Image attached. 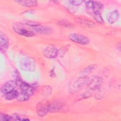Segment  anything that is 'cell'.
I'll list each match as a JSON object with an SVG mask.
<instances>
[{
	"label": "cell",
	"mask_w": 121,
	"mask_h": 121,
	"mask_svg": "<svg viewBox=\"0 0 121 121\" xmlns=\"http://www.w3.org/2000/svg\"><path fill=\"white\" fill-rule=\"evenodd\" d=\"M68 38L71 41L82 45H87L90 42L89 38L88 37L76 33L70 34L68 36Z\"/></svg>",
	"instance_id": "3"
},
{
	"label": "cell",
	"mask_w": 121,
	"mask_h": 121,
	"mask_svg": "<svg viewBox=\"0 0 121 121\" xmlns=\"http://www.w3.org/2000/svg\"><path fill=\"white\" fill-rule=\"evenodd\" d=\"M86 6L88 9H92L93 6V1L86 0L84 1Z\"/></svg>",
	"instance_id": "26"
},
{
	"label": "cell",
	"mask_w": 121,
	"mask_h": 121,
	"mask_svg": "<svg viewBox=\"0 0 121 121\" xmlns=\"http://www.w3.org/2000/svg\"><path fill=\"white\" fill-rule=\"evenodd\" d=\"M120 14L117 10H114L109 12L107 16V21L110 24H113L119 18Z\"/></svg>",
	"instance_id": "13"
},
{
	"label": "cell",
	"mask_w": 121,
	"mask_h": 121,
	"mask_svg": "<svg viewBox=\"0 0 121 121\" xmlns=\"http://www.w3.org/2000/svg\"><path fill=\"white\" fill-rule=\"evenodd\" d=\"M17 86V84L15 81L9 80L5 82L1 86V92L5 95L15 89V88Z\"/></svg>",
	"instance_id": "6"
},
{
	"label": "cell",
	"mask_w": 121,
	"mask_h": 121,
	"mask_svg": "<svg viewBox=\"0 0 121 121\" xmlns=\"http://www.w3.org/2000/svg\"><path fill=\"white\" fill-rule=\"evenodd\" d=\"M31 29L32 30L33 32H35V33L40 34V35H50L52 33V28L48 26H41L40 25L31 27Z\"/></svg>",
	"instance_id": "9"
},
{
	"label": "cell",
	"mask_w": 121,
	"mask_h": 121,
	"mask_svg": "<svg viewBox=\"0 0 121 121\" xmlns=\"http://www.w3.org/2000/svg\"><path fill=\"white\" fill-rule=\"evenodd\" d=\"M50 103L47 101H42L39 102L36 105L37 114L40 117H43L49 112Z\"/></svg>",
	"instance_id": "4"
},
{
	"label": "cell",
	"mask_w": 121,
	"mask_h": 121,
	"mask_svg": "<svg viewBox=\"0 0 121 121\" xmlns=\"http://www.w3.org/2000/svg\"><path fill=\"white\" fill-rule=\"evenodd\" d=\"M74 21L76 24L87 28L94 27L96 26V24L94 22L85 18H75Z\"/></svg>",
	"instance_id": "11"
},
{
	"label": "cell",
	"mask_w": 121,
	"mask_h": 121,
	"mask_svg": "<svg viewBox=\"0 0 121 121\" xmlns=\"http://www.w3.org/2000/svg\"><path fill=\"white\" fill-rule=\"evenodd\" d=\"M88 82L87 77H80L74 79L69 85V90L70 94H74L83 88Z\"/></svg>",
	"instance_id": "1"
},
{
	"label": "cell",
	"mask_w": 121,
	"mask_h": 121,
	"mask_svg": "<svg viewBox=\"0 0 121 121\" xmlns=\"http://www.w3.org/2000/svg\"><path fill=\"white\" fill-rule=\"evenodd\" d=\"M116 49H117V50H118L119 52L121 51V43H119L117 44L116 46Z\"/></svg>",
	"instance_id": "27"
},
{
	"label": "cell",
	"mask_w": 121,
	"mask_h": 121,
	"mask_svg": "<svg viewBox=\"0 0 121 121\" xmlns=\"http://www.w3.org/2000/svg\"><path fill=\"white\" fill-rule=\"evenodd\" d=\"M97 66V65L95 64L90 65L82 69L80 71L79 74L81 75V77H87V75L91 74L96 69Z\"/></svg>",
	"instance_id": "15"
},
{
	"label": "cell",
	"mask_w": 121,
	"mask_h": 121,
	"mask_svg": "<svg viewBox=\"0 0 121 121\" xmlns=\"http://www.w3.org/2000/svg\"><path fill=\"white\" fill-rule=\"evenodd\" d=\"M58 24L60 26H62L63 27H68V28H71L73 27V25L70 23L69 22H67L65 20H61L59 22H58Z\"/></svg>",
	"instance_id": "22"
},
{
	"label": "cell",
	"mask_w": 121,
	"mask_h": 121,
	"mask_svg": "<svg viewBox=\"0 0 121 121\" xmlns=\"http://www.w3.org/2000/svg\"><path fill=\"white\" fill-rule=\"evenodd\" d=\"M102 82V79L100 77H95L88 81L87 85L89 89L93 91L100 88Z\"/></svg>",
	"instance_id": "10"
},
{
	"label": "cell",
	"mask_w": 121,
	"mask_h": 121,
	"mask_svg": "<svg viewBox=\"0 0 121 121\" xmlns=\"http://www.w3.org/2000/svg\"><path fill=\"white\" fill-rule=\"evenodd\" d=\"M69 2L71 5L76 6L81 5L84 2V1L81 0H69Z\"/></svg>",
	"instance_id": "24"
},
{
	"label": "cell",
	"mask_w": 121,
	"mask_h": 121,
	"mask_svg": "<svg viewBox=\"0 0 121 121\" xmlns=\"http://www.w3.org/2000/svg\"><path fill=\"white\" fill-rule=\"evenodd\" d=\"M30 96L25 94L23 92H18V95L16 98V99L17 101L19 102H25L27 101L29 98Z\"/></svg>",
	"instance_id": "19"
},
{
	"label": "cell",
	"mask_w": 121,
	"mask_h": 121,
	"mask_svg": "<svg viewBox=\"0 0 121 121\" xmlns=\"http://www.w3.org/2000/svg\"><path fill=\"white\" fill-rule=\"evenodd\" d=\"M13 29L15 33L21 35L26 37H32L35 35V33L33 31L17 25L14 26H13Z\"/></svg>",
	"instance_id": "7"
},
{
	"label": "cell",
	"mask_w": 121,
	"mask_h": 121,
	"mask_svg": "<svg viewBox=\"0 0 121 121\" xmlns=\"http://www.w3.org/2000/svg\"><path fill=\"white\" fill-rule=\"evenodd\" d=\"M19 66L21 70L32 72L35 69L36 64L34 59L26 57L21 60Z\"/></svg>",
	"instance_id": "2"
},
{
	"label": "cell",
	"mask_w": 121,
	"mask_h": 121,
	"mask_svg": "<svg viewBox=\"0 0 121 121\" xmlns=\"http://www.w3.org/2000/svg\"><path fill=\"white\" fill-rule=\"evenodd\" d=\"M19 4L26 7H32L37 5V2L36 0H16Z\"/></svg>",
	"instance_id": "16"
},
{
	"label": "cell",
	"mask_w": 121,
	"mask_h": 121,
	"mask_svg": "<svg viewBox=\"0 0 121 121\" xmlns=\"http://www.w3.org/2000/svg\"><path fill=\"white\" fill-rule=\"evenodd\" d=\"M25 23L26 25H28L30 27H33V26H35L40 25V24L39 23L34 22V21H26Z\"/></svg>",
	"instance_id": "25"
},
{
	"label": "cell",
	"mask_w": 121,
	"mask_h": 121,
	"mask_svg": "<svg viewBox=\"0 0 121 121\" xmlns=\"http://www.w3.org/2000/svg\"><path fill=\"white\" fill-rule=\"evenodd\" d=\"M59 50L53 45H49L43 50V55L49 59L55 58L58 55Z\"/></svg>",
	"instance_id": "5"
},
{
	"label": "cell",
	"mask_w": 121,
	"mask_h": 121,
	"mask_svg": "<svg viewBox=\"0 0 121 121\" xmlns=\"http://www.w3.org/2000/svg\"><path fill=\"white\" fill-rule=\"evenodd\" d=\"M0 121H11L12 120V116H10L4 113H1L0 116Z\"/></svg>",
	"instance_id": "23"
},
{
	"label": "cell",
	"mask_w": 121,
	"mask_h": 121,
	"mask_svg": "<svg viewBox=\"0 0 121 121\" xmlns=\"http://www.w3.org/2000/svg\"><path fill=\"white\" fill-rule=\"evenodd\" d=\"M9 43L8 37L3 33L0 32V46L1 50H3L4 51L6 50L9 47Z\"/></svg>",
	"instance_id": "14"
},
{
	"label": "cell",
	"mask_w": 121,
	"mask_h": 121,
	"mask_svg": "<svg viewBox=\"0 0 121 121\" xmlns=\"http://www.w3.org/2000/svg\"><path fill=\"white\" fill-rule=\"evenodd\" d=\"M92 94V90L89 89V90L86 91L84 93H83L81 95H80L79 97V99H86L87 98H88L90 96H91Z\"/></svg>",
	"instance_id": "21"
},
{
	"label": "cell",
	"mask_w": 121,
	"mask_h": 121,
	"mask_svg": "<svg viewBox=\"0 0 121 121\" xmlns=\"http://www.w3.org/2000/svg\"><path fill=\"white\" fill-rule=\"evenodd\" d=\"M18 92L16 90H13V91L4 95V97L5 99L7 100H11L14 99H16Z\"/></svg>",
	"instance_id": "18"
},
{
	"label": "cell",
	"mask_w": 121,
	"mask_h": 121,
	"mask_svg": "<svg viewBox=\"0 0 121 121\" xmlns=\"http://www.w3.org/2000/svg\"><path fill=\"white\" fill-rule=\"evenodd\" d=\"M94 17L97 22L100 24H103L104 23V19L101 15V13L94 12Z\"/></svg>",
	"instance_id": "20"
},
{
	"label": "cell",
	"mask_w": 121,
	"mask_h": 121,
	"mask_svg": "<svg viewBox=\"0 0 121 121\" xmlns=\"http://www.w3.org/2000/svg\"><path fill=\"white\" fill-rule=\"evenodd\" d=\"M104 8L103 4L98 1H93V6L92 9L94 12H100Z\"/></svg>",
	"instance_id": "17"
},
{
	"label": "cell",
	"mask_w": 121,
	"mask_h": 121,
	"mask_svg": "<svg viewBox=\"0 0 121 121\" xmlns=\"http://www.w3.org/2000/svg\"><path fill=\"white\" fill-rule=\"evenodd\" d=\"M63 106L64 104L62 102L59 100L55 101L52 103H50L49 112H58L62 109Z\"/></svg>",
	"instance_id": "12"
},
{
	"label": "cell",
	"mask_w": 121,
	"mask_h": 121,
	"mask_svg": "<svg viewBox=\"0 0 121 121\" xmlns=\"http://www.w3.org/2000/svg\"><path fill=\"white\" fill-rule=\"evenodd\" d=\"M19 86L21 91L25 93L30 96L33 95L36 87L35 84L29 85L23 82L20 84Z\"/></svg>",
	"instance_id": "8"
}]
</instances>
